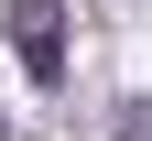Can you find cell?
<instances>
[{"label":"cell","mask_w":152,"mask_h":141,"mask_svg":"<svg viewBox=\"0 0 152 141\" xmlns=\"http://www.w3.org/2000/svg\"><path fill=\"white\" fill-rule=\"evenodd\" d=\"M0 22H11V54H22L33 87H65V11L54 0H11Z\"/></svg>","instance_id":"6da1fadb"},{"label":"cell","mask_w":152,"mask_h":141,"mask_svg":"<svg viewBox=\"0 0 152 141\" xmlns=\"http://www.w3.org/2000/svg\"><path fill=\"white\" fill-rule=\"evenodd\" d=\"M0 141H11V119H0Z\"/></svg>","instance_id":"3957f363"},{"label":"cell","mask_w":152,"mask_h":141,"mask_svg":"<svg viewBox=\"0 0 152 141\" xmlns=\"http://www.w3.org/2000/svg\"><path fill=\"white\" fill-rule=\"evenodd\" d=\"M120 141H152V98H130V109H120Z\"/></svg>","instance_id":"7a4b0ae2"}]
</instances>
